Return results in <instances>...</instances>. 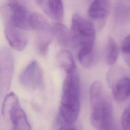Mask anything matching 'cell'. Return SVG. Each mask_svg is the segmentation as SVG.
<instances>
[{
    "mask_svg": "<svg viewBox=\"0 0 130 130\" xmlns=\"http://www.w3.org/2000/svg\"><path fill=\"white\" fill-rule=\"evenodd\" d=\"M80 109V83L75 68L66 72L60 102V117L64 123L71 124L77 119Z\"/></svg>",
    "mask_w": 130,
    "mask_h": 130,
    "instance_id": "6da1fadb",
    "label": "cell"
},
{
    "mask_svg": "<svg viewBox=\"0 0 130 130\" xmlns=\"http://www.w3.org/2000/svg\"><path fill=\"white\" fill-rule=\"evenodd\" d=\"M91 124L99 130H112L113 108L104 87L99 81L92 83L90 89Z\"/></svg>",
    "mask_w": 130,
    "mask_h": 130,
    "instance_id": "7a4b0ae2",
    "label": "cell"
},
{
    "mask_svg": "<svg viewBox=\"0 0 130 130\" xmlns=\"http://www.w3.org/2000/svg\"><path fill=\"white\" fill-rule=\"evenodd\" d=\"M71 34L72 42L77 49L78 59L94 51L95 29L88 19L79 13L74 14Z\"/></svg>",
    "mask_w": 130,
    "mask_h": 130,
    "instance_id": "3957f363",
    "label": "cell"
},
{
    "mask_svg": "<svg viewBox=\"0 0 130 130\" xmlns=\"http://www.w3.org/2000/svg\"><path fill=\"white\" fill-rule=\"evenodd\" d=\"M2 114L4 118L11 121L14 130H31L25 113L20 105L17 96L14 92H10L5 96Z\"/></svg>",
    "mask_w": 130,
    "mask_h": 130,
    "instance_id": "277c9868",
    "label": "cell"
},
{
    "mask_svg": "<svg viewBox=\"0 0 130 130\" xmlns=\"http://www.w3.org/2000/svg\"><path fill=\"white\" fill-rule=\"evenodd\" d=\"M1 15L5 25L15 26L24 30L29 29L30 13L22 3L16 1H9L1 7Z\"/></svg>",
    "mask_w": 130,
    "mask_h": 130,
    "instance_id": "5b68a950",
    "label": "cell"
},
{
    "mask_svg": "<svg viewBox=\"0 0 130 130\" xmlns=\"http://www.w3.org/2000/svg\"><path fill=\"white\" fill-rule=\"evenodd\" d=\"M19 81L27 89H36L41 87L44 83V75L39 63L35 60L29 62L21 72Z\"/></svg>",
    "mask_w": 130,
    "mask_h": 130,
    "instance_id": "8992f818",
    "label": "cell"
},
{
    "mask_svg": "<svg viewBox=\"0 0 130 130\" xmlns=\"http://www.w3.org/2000/svg\"><path fill=\"white\" fill-rule=\"evenodd\" d=\"M1 93H5L9 88L14 68V56L11 51L3 48L0 53Z\"/></svg>",
    "mask_w": 130,
    "mask_h": 130,
    "instance_id": "52a82bcc",
    "label": "cell"
},
{
    "mask_svg": "<svg viewBox=\"0 0 130 130\" xmlns=\"http://www.w3.org/2000/svg\"><path fill=\"white\" fill-rule=\"evenodd\" d=\"M5 35L10 45L14 49L21 51L26 46L27 42L25 30L9 25H5Z\"/></svg>",
    "mask_w": 130,
    "mask_h": 130,
    "instance_id": "ba28073f",
    "label": "cell"
},
{
    "mask_svg": "<svg viewBox=\"0 0 130 130\" xmlns=\"http://www.w3.org/2000/svg\"><path fill=\"white\" fill-rule=\"evenodd\" d=\"M36 2L42 10L51 18L58 20L62 19L64 10L61 1L40 0Z\"/></svg>",
    "mask_w": 130,
    "mask_h": 130,
    "instance_id": "9c48e42d",
    "label": "cell"
},
{
    "mask_svg": "<svg viewBox=\"0 0 130 130\" xmlns=\"http://www.w3.org/2000/svg\"><path fill=\"white\" fill-rule=\"evenodd\" d=\"M110 2L105 0H95L90 4L88 14L90 18L97 21H104L108 16Z\"/></svg>",
    "mask_w": 130,
    "mask_h": 130,
    "instance_id": "30bf717a",
    "label": "cell"
},
{
    "mask_svg": "<svg viewBox=\"0 0 130 130\" xmlns=\"http://www.w3.org/2000/svg\"><path fill=\"white\" fill-rule=\"evenodd\" d=\"M113 96L115 101L122 102L130 96V78L123 76L118 79L112 87Z\"/></svg>",
    "mask_w": 130,
    "mask_h": 130,
    "instance_id": "8fae6325",
    "label": "cell"
},
{
    "mask_svg": "<svg viewBox=\"0 0 130 130\" xmlns=\"http://www.w3.org/2000/svg\"><path fill=\"white\" fill-rule=\"evenodd\" d=\"M36 37V45L38 52L42 55H45L48 51V47L52 40V28L38 31Z\"/></svg>",
    "mask_w": 130,
    "mask_h": 130,
    "instance_id": "7c38bea8",
    "label": "cell"
},
{
    "mask_svg": "<svg viewBox=\"0 0 130 130\" xmlns=\"http://www.w3.org/2000/svg\"><path fill=\"white\" fill-rule=\"evenodd\" d=\"M52 32L58 43L62 46H67L72 42L71 31L63 24L60 22L54 23Z\"/></svg>",
    "mask_w": 130,
    "mask_h": 130,
    "instance_id": "4fadbf2b",
    "label": "cell"
},
{
    "mask_svg": "<svg viewBox=\"0 0 130 130\" xmlns=\"http://www.w3.org/2000/svg\"><path fill=\"white\" fill-rule=\"evenodd\" d=\"M57 60L58 64L65 72L76 68L73 55L69 50L61 51L57 56Z\"/></svg>",
    "mask_w": 130,
    "mask_h": 130,
    "instance_id": "5bb4252c",
    "label": "cell"
},
{
    "mask_svg": "<svg viewBox=\"0 0 130 130\" xmlns=\"http://www.w3.org/2000/svg\"><path fill=\"white\" fill-rule=\"evenodd\" d=\"M119 55V47L113 38H109L108 40L105 52V58L108 65L114 64Z\"/></svg>",
    "mask_w": 130,
    "mask_h": 130,
    "instance_id": "9a60e30c",
    "label": "cell"
},
{
    "mask_svg": "<svg viewBox=\"0 0 130 130\" xmlns=\"http://www.w3.org/2000/svg\"><path fill=\"white\" fill-rule=\"evenodd\" d=\"M29 29L40 31L50 28L47 20L40 14L36 12L30 13L29 19Z\"/></svg>",
    "mask_w": 130,
    "mask_h": 130,
    "instance_id": "2e32d148",
    "label": "cell"
},
{
    "mask_svg": "<svg viewBox=\"0 0 130 130\" xmlns=\"http://www.w3.org/2000/svg\"><path fill=\"white\" fill-rule=\"evenodd\" d=\"M130 11L128 7L121 2L115 5L114 8V17L117 22L124 23L129 20Z\"/></svg>",
    "mask_w": 130,
    "mask_h": 130,
    "instance_id": "e0dca14e",
    "label": "cell"
},
{
    "mask_svg": "<svg viewBox=\"0 0 130 130\" xmlns=\"http://www.w3.org/2000/svg\"><path fill=\"white\" fill-rule=\"evenodd\" d=\"M121 124L123 130H130V105L125 108L122 114Z\"/></svg>",
    "mask_w": 130,
    "mask_h": 130,
    "instance_id": "ac0fdd59",
    "label": "cell"
},
{
    "mask_svg": "<svg viewBox=\"0 0 130 130\" xmlns=\"http://www.w3.org/2000/svg\"><path fill=\"white\" fill-rule=\"evenodd\" d=\"M121 50L124 54L130 55V35L123 39L121 45Z\"/></svg>",
    "mask_w": 130,
    "mask_h": 130,
    "instance_id": "d6986e66",
    "label": "cell"
},
{
    "mask_svg": "<svg viewBox=\"0 0 130 130\" xmlns=\"http://www.w3.org/2000/svg\"><path fill=\"white\" fill-rule=\"evenodd\" d=\"M70 124H65V125H61L58 130H77L75 128L71 126L70 125Z\"/></svg>",
    "mask_w": 130,
    "mask_h": 130,
    "instance_id": "ffe728a7",
    "label": "cell"
}]
</instances>
